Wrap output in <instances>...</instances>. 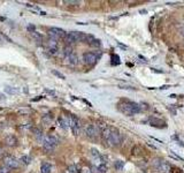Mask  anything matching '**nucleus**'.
Here are the masks:
<instances>
[{
  "label": "nucleus",
  "instance_id": "4468645a",
  "mask_svg": "<svg viewBox=\"0 0 184 173\" xmlns=\"http://www.w3.org/2000/svg\"><path fill=\"white\" fill-rule=\"evenodd\" d=\"M67 60H68V62L70 64V65H77L78 64V57H77V54L75 53H71L69 57H67Z\"/></svg>",
  "mask_w": 184,
  "mask_h": 173
},
{
  "label": "nucleus",
  "instance_id": "6e6552de",
  "mask_svg": "<svg viewBox=\"0 0 184 173\" xmlns=\"http://www.w3.org/2000/svg\"><path fill=\"white\" fill-rule=\"evenodd\" d=\"M66 31L63 30V29H60V28H50V30H48V35H50V37H52L54 39H59V38H63L65 36H66Z\"/></svg>",
  "mask_w": 184,
  "mask_h": 173
},
{
  "label": "nucleus",
  "instance_id": "1a4fd4ad",
  "mask_svg": "<svg viewBox=\"0 0 184 173\" xmlns=\"http://www.w3.org/2000/svg\"><path fill=\"white\" fill-rule=\"evenodd\" d=\"M47 50L48 52L54 55L56 54V52L59 51V43H58V39H54L52 37H50L48 40H47Z\"/></svg>",
  "mask_w": 184,
  "mask_h": 173
},
{
  "label": "nucleus",
  "instance_id": "b1692460",
  "mask_svg": "<svg viewBox=\"0 0 184 173\" xmlns=\"http://www.w3.org/2000/svg\"><path fill=\"white\" fill-rule=\"evenodd\" d=\"M91 155L96 158V159H100V157H101V155L99 154V151H98L97 149H94V148H92L91 149Z\"/></svg>",
  "mask_w": 184,
  "mask_h": 173
},
{
  "label": "nucleus",
  "instance_id": "ddd939ff",
  "mask_svg": "<svg viewBox=\"0 0 184 173\" xmlns=\"http://www.w3.org/2000/svg\"><path fill=\"white\" fill-rule=\"evenodd\" d=\"M32 133H34V135H35V137H36L40 143L43 144V142H44V137H45V136H44V134H43V132H41V129H40V128H37V127H36V128H32Z\"/></svg>",
  "mask_w": 184,
  "mask_h": 173
},
{
  "label": "nucleus",
  "instance_id": "9d476101",
  "mask_svg": "<svg viewBox=\"0 0 184 173\" xmlns=\"http://www.w3.org/2000/svg\"><path fill=\"white\" fill-rule=\"evenodd\" d=\"M63 40L67 44V46H71L73 44H75L77 42V39H76V31H71V32L66 34V36L63 37Z\"/></svg>",
  "mask_w": 184,
  "mask_h": 173
},
{
  "label": "nucleus",
  "instance_id": "72a5a7b5",
  "mask_svg": "<svg viewBox=\"0 0 184 173\" xmlns=\"http://www.w3.org/2000/svg\"><path fill=\"white\" fill-rule=\"evenodd\" d=\"M2 154H4V149L0 146V156H2Z\"/></svg>",
  "mask_w": 184,
  "mask_h": 173
},
{
  "label": "nucleus",
  "instance_id": "a878e982",
  "mask_svg": "<svg viewBox=\"0 0 184 173\" xmlns=\"http://www.w3.org/2000/svg\"><path fill=\"white\" fill-rule=\"evenodd\" d=\"M52 73H53V74H54V75H56L58 78H60V79H62V80H65V79H66L63 74H61V73H59V72H58V70H55V69H53V70H52Z\"/></svg>",
  "mask_w": 184,
  "mask_h": 173
},
{
  "label": "nucleus",
  "instance_id": "6ab92c4d",
  "mask_svg": "<svg viewBox=\"0 0 184 173\" xmlns=\"http://www.w3.org/2000/svg\"><path fill=\"white\" fill-rule=\"evenodd\" d=\"M31 36H32V38L36 40V42H41L43 40V36L40 35L39 32H37V31L31 32Z\"/></svg>",
  "mask_w": 184,
  "mask_h": 173
},
{
  "label": "nucleus",
  "instance_id": "412c9836",
  "mask_svg": "<svg viewBox=\"0 0 184 173\" xmlns=\"http://www.w3.org/2000/svg\"><path fill=\"white\" fill-rule=\"evenodd\" d=\"M123 166H124V162H122V160H116V162L114 163V167H115L118 171L122 170Z\"/></svg>",
  "mask_w": 184,
  "mask_h": 173
},
{
  "label": "nucleus",
  "instance_id": "393cba45",
  "mask_svg": "<svg viewBox=\"0 0 184 173\" xmlns=\"http://www.w3.org/2000/svg\"><path fill=\"white\" fill-rule=\"evenodd\" d=\"M120 64V57L118 54H112V65H118Z\"/></svg>",
  "mask_w": 184,
  "mask_h": 173
},
{
  "label": "nucleus",
  "instance_id": "a211bd4d",
  "mask_svg": "<svg viewBox=\"0 0 184 173\" xmlns=\"http://www.w3.org/2000/svg\"><path fill=\"white\" fill-rule=\"evenodd\" d=\"M62 52H63V55H65V57L67 58V57H69V55H70L71 53H74V50H73V47H71V46H67V45H66Z\"/></svg>",
  "mask_w": 184,
  "mask_h": 173
},
{
  "label": "nucleus",
  "instance_id": "7ed1b4c3",
  "mask_svg": "<svg viewBox=\"0 0 184 173\" xmlns=\"http://www.w3.org/2000/svg\"><path fill=\"white\" fill-rule=\"evenodd\" d=\"M58 146V139L54 137L52 135H46L44 137V142H43V146L47 152H51L54 150V148Z\"/></svg>",
  "mask_w": 184,
  "mask_h": 173
},
{
  "label": "nucleus",
  "instance_id": "39448f33",
  "mask_svg": "<svg viewBox=\"0 0 184 173\" xmlns=\"http://www.w3.org/2000/svg\"><path fill=\"white\" fill-rule=\"evenodd\" d=\"M153 166L158 170L159 172L167 173L170 171V165L167 162H163L161 159H154L153 160Z\"/></svg>",
  "mask_w": 184,
  "mask_h": 173
},
{
  "label": "nucleus",
  "instance_id": "c85d7f7f",
  "mask_svg": "<svg viewBox=\"0 0 184 173\" xmlns=\"http://www.w3.org/2000/svg\"><path fill=\"white\" fill-rule=\"evenodd\" d=\"M6 91L9 93H17V90L15 89V88H13V87H6Z\"/></svg>",
  "mask_w": 184,
  "mask_h": 173
},
{
  "label": "nucleus",
  "instance_id": "7c9ffc66",
  "mask_svg": "<svg viewBox=\"0 0 184 173\" xmlns=\"http://www.w3.org/2000/svg\"><path fill=\"white\" fill-rule=\"evenodd\" d=\"M26 29H28V31H30V32H34V31H35V29H36V27H35L34 24H29Z\"/></svg>",
  "mask_w": 184,
  "mask_h": 173
},
{
  "label": "nucleus",
  "instance_id": "f704fd0d",
  "mask_svg": "<svg viewBox=\"0 0 184 173\" xmlns=\"http://www.w3.org/2000/svg\"><path fill=\"white\" fill-rule=\"evenodd\" d=\"M46 91L48 93H51V95H55V93H54V91H51V90H47V89H46Z\"/></svg>",
  "mask_w": 184,
  "mask_h": 173
},
{
  "label": "nucleus",
  "instance_id": "473e14b6",
  "mask_svg": "<svg viewBox=\"0 0 184 173\" xmlns=\"http://www.w3.org/2000/svg\"><path fill=\"white\" fill-rule=\"evenodd\" d=\"M2 36H4V38H5V39H7L8 42H9V43H13V42H12V39H11V38H9L8 36H6L5 34H2Z\"/></svg>",
  "mask_w": 184,
  "mask_h": 173
},
{
  "label": "nucleus",
  "instance_id": "2eb2a0df",
  "mask_svg": "<svg viewBox=\"0 0 184 173\" xmlns=\"http://www.w3.org/2000/svg\"><path fill=\"white\" fill-rule=\"evenodd\" d=\"M51 170H52V167H51L50 163H43L41 164V167H40L41 173H51Z\"/></svg>",
  "mask_w": 184,
  "mask_h": 173
},
{
  "label": "nucleus",
  "instance_id": "f257e3e1",
  "mask_svg": "<svg viewBox=\"0 0 184 173\" xmlns=\"http://www.w3.org/2000/svg\"><path fill=\"white\" fill-rule=\"evenodd\" d=\"M118 110L126 114V116H135L137 113H139L142 111V107L138 103H135V102H131V100H121L118 104Z\"/></svg>",
  "mask_w": 184,
  "mask_h": 173
},
{
  "label": "nucleus",
  "instance_id": "f03ea898",
  "mask_svg": "<svg viewBox=\"0 0 184 173\" xmlns=\"http://www.w3.org/2000/svg\"><path fill=\"white\" fill-rule=\"evenodd\" d=\"M122 143V135L118 132V129L111 127V136H109V141H108V146H118Z\"/></svg>",
  "mask_w": 184,
  "mask_h": 173
},
{
  "label": "nucleus",
  "instance_id": "cd10ccee",
  "mask_svg": "<svg viewBox=\"0 0 184 173\" xmlns=\"http://www.w3.org/2000/svg\"><path fill=\"white\" fill-rule=\"evenodd\" d=\"M9 169L7 167V166H5V165H2V166H0V173H9Z\"/></svg>",
  "mask_w": 184,
  "mask_h": 173
},
{
  "label": "nucleus",
  "instance_id": "f3484780",
  "mask_svg": "<svg viewBox=\"0 0 184 173\" xmlns=\"http://www.w3.org/2000/svg\"><path fill=\"white\" fill-rule=\"evenodd\" d=\"M58 123H59V126L61 127V128H63V129H67V127H68V123H67V120L65 118H58Z\"/></svg>",
  "mask_w": 184,
  "mask_h": 173
},
{
  "label": "nucleus",
  "instance_id": "aec40b11",
  "mask_svg": "<svg viewBox=\"0 0 184 173\" xmlns=\"http://www.w3.org/2000/svg\"><path fill=\"white\" fill-rule=\"evenodd\" d=\"M90 44V46H92V47H100V45H101V42L99 39H96V38H93V39L89 43Z\"/></svg>",
  "mask_w": 184,
  "mask_h": 173
},
{
  "label": "nucleus",
  "instance_id": "bb28decb",
  "mask_svg": "<svg viewBox=\"0 0 184 173\" xmlns=\"http://www.w3.org/2000/svg\"><path fill=\"white\" fill-rule=\"evenodd\" d=\"M63 2L70 5V6H79L81 5V1H63Z\"/></svg>",
  "mask_w": 184,
  "mask_h": 173
},
{
  "label": "nucleus",
  "instance_id": "20e7f679",
  "mask_svg": "<svg viewBox=\"0 0 184 173\" xmlns=\"http://www.w3.org/2000/svg\"><path fill=\"white\" fill-rule=\"evenodd\" d=\"M84 133H85V135H86L89 139L96 140L97 136H98V134H99V129H98V127H97L96 125L88 123V125H85V127H84Z\"/></svg>",
  "mask_w": 184,
  "mask_h": 173
},
{
  "label": "nucleus",
  "instance_id": "c756f323",
  "mask_svg": "<svg viewBox=\"0 0 184 173\" xmlns=\"http://www.w3.org/2000/svg\"><path fill=\"white\" fill-rule=\"evenodd\" d=\"M68 171L70 173H76L77 172V167H76L75 165H70V166L68 167Z\"/></svg>",
  "mask_w": 184,
  "mask_h": 173
},
{
  "label": "nucleus",
  "instance_id": "4be33fe9",
  "mask_svg": "<svg viewBox=\"0 0 184 173\" xmlns=\"http://www.w3.org/2000/svg\"><path fill=\"white\" fill-rule=\"evenodd\" d=\"M53 120V114H45V116H43V122H45V123H50V122H52Z\"/></svg>",
  "mask_w": 184,
  "mask_h": 173
},
{
  "label": "nucleus",
  "instance_id": "f8f14e48",
  "mask_svg": "<svg viewBox=\"0 0 184 173\" xmlns=\"http://www.w3.org/2000/svg\"><path fill=\"white\" fill-rule=\"evenodd\" d=\"M5 144L8 146H15L17 144V139H16V136H14V135H8V136H6V139H5Z\"/></svg>",
  "mask_w": 184,
  "mask_h": 173
},
{
  "label": "nucleus",
  "instance_id": "9b49d317",
  "mask_svg": "<svg viewBox=\"0 0 184 173\" xmlns=\"http://www.w3.org/2000/svg\"><path fill=\"white\" fill-rule=\"evenodd\" d=\"M148 122H150V125H151V126H153V127H158V128H165V127L167 126L166 121H163L162 119L154 118V117L150 118V119H148Z\"/></svg>",
  "mask_w": 184,
  "mask_h": 173
},
{
  "label": "nucleus",
  "instance_id": "c9c22d12",
  "mask_svg": "<svg viewBox=\"0 0 184 173\" xmlns=\"http://www.w3.org/2000/svg\"><path fill=\"white\" fill-rule=\"evenodd\" d=\"M4 44V40H2V37L0 36V45H2Z\"/></svg>",
  "mask_w": 184,
  "mask_h": 173
},
{
  "label": "nucleus",
  "instance_id": "2f4dec72",
  "mask_svg": "<svg viewBox=\"0 0 184 173\" xmlns=\"http://www.w3.org/2000/svg\"><path fill=\"white\" fill-rule=\"evenodd\" d=\"M180 31H181L182 36H184V21L181 23V26H180Z\"/></svg>",
  "mask_w": 184,
  "mask_h": 173
},
{
  "label": "nucleus",
  "instance_id": "5701e85b",
  "mask_svg": "<svg viewBox=\"0 0 184 173\" xmlns=\"http://www.w3.org/2000/svg\"><path fill=\"white\" fill-rule=\"evenodd\" d=\"M97 172L98 173H106L107 172V166H106V164H100V165L97 167Z\"/></svg>",
  "mask_w": 184,
  "mask_h": 173
},
{
  "label": "nucleus",
  "instance_id": "dca6fc26",
  "mask_svg": "<svg viewBox=\"0 0 184 173\" xmlns=\"http://www.w3.org/2000/svg\"><path fill=\"white\" fill-rule=\"evenodd\" d=\"M19 163H21L22 165L26 166V165H29V164L31 163V157H30V156H28V155H24V156H22V157L20 158Z\"/></svg>",
  "mask_w": 184,
  "mask_h": 173
},
{
  "label": "nucleus",
  "instance_id": "423d86ee",
  "mask_svg": "<svg viewBox=\"0 0 184 173\" xmlns=\"http://www.w3.org/2000/svg\"><path fill=\"white\" fill-rule=\"evenodd\" d=\"M2 162H4V165L7 166L9 170H11V169H16V167L19 166V164H20L19 160L16 159L14 156H12V155H6V156H4Z\"/></svg>",
  "mask_w": 184,
  "mask_h": 173
},
{
  "label": "nucleus",
  "instance_id": "0eeeda50",
  "mask_svg": "<svg viewBox=\"0 0 184 173\" xmlns=\"http://www.w3.org/2000/svg\"><path fill=\"white\" fill-rule=\"evenodd\" d=\"M83 61L86 66H93L98 61V55L93 52H86L83 54Z\"/></svg>",
  "mask_w": 184,
  "mask_h": 173
}]
</instances>
